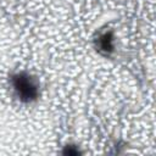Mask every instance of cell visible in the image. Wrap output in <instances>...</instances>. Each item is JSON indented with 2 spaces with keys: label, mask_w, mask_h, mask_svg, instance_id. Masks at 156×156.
<instances>
[{
  "label": "cell",
  "mask_w": 156,
  "mask_h": 156,
  "mask_svg": "<svg viewBox=\"0 0 156 156\" xmlns=\"http://www.w3.org/2000/svg\"><path fill=\"white\" fill-rule=\"evenodd\" d=\"M13 87L18 96H21V99L23 100H30L35 98L38 93V87L35 82L26 74H18L13 79Z\"/></svg>",
  "instance_id": "obj_1"
}]
</instances>
